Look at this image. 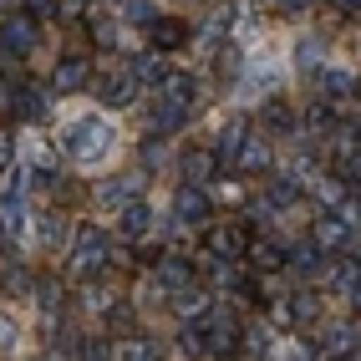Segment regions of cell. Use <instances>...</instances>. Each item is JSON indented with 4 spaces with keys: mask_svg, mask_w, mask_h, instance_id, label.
<instances>
[{
    "mask_svg": "<svg viewBox=\"0 0 361 361\" xmlns=\"http://www.w3.org/2000/svg\"><path fill=\"white\" fill-rule=\"evenodd\" d=\"M194 77H188V71H168V77H158V107H168V112H188L194 107Z\"/></svg>",
    "mask_w": 361,
    "mask_h": 361,
    "instance_id": "4",
    "label": "cell"
},
{
    "mask_svg": "<svg viewBox=\"0 0 361 361\" xmlns=\"http://www.w3.org/2000/svg\"><path fill=\"white\" fill-rule=\"evenodd\" d=\"M123 20H133V26H153L158 6H153V0H123Z\"/></svg>",
    "mask_w": 361,
    "mask_h": 361,
    "instance_id": "21",
    "label": "cell"
},
{
    "mask_svg": "<svg viewBox=\"0 0 361 361\" xmlns=\"http://www.w3.org/2000/svg\"><path fill=\"white\" fill-rule=\"evenodd\" d=\"M336 11H341V16H356V11H361V0H336Z\"/></svg>",
    "mask_w": 361,
    "mask_h": 361,
    "instance_id": "37",
    "label": "cell"
},
{
    "mask_svg": "<svg viewBox=\"0 0 361 361\" xmlns=\"http://www.w3.org/2000/svg\"><path fill=\"white\" fill-rule=\"evenodd\" d=\"M295 199H300V183H295V178H275V183H270V204H275V209H290Z\"/></svg>",
    "mask_w": 361,
    "mask_h": 361,
    "instance_id": "27",
    "label": "cell"
},
{
    "mask_svg": "<svg viewBox=\"0 0 361 361\" xmlns=\"http://www.w3.org/2000/svg\"><path fill=\"white\" fill-rule=\"evenodd\" d=\"M97 194L107 199V204H128L133 194H137V178H112V183H102Z\"/></svg>",
    "mask_w": 361,
    "mask_h": 361,
    "instance_id": "26",
    "label": "cell"
},
{
    "mask_svg": "<svg viewBox=\"0 0 361 361\" xmlns=\"http://www.w3.org/2000/svg\"><path fill=\"white\" fill-rule=\"evenodd\" d=\"M275 6H280L285 16H305V6H310V0H275Z\"/></svg>",
    "mask_w": 361,
    "mask_h": 361,
    "instance_id": "34",
    "label": "cell"
},
{
    "mask_svg": "<svg viewBox=\"0 0 361 361\" xmlns=\"http://www.w3.org/2000/svg\"><path fill=\"white\" fill-rule=\"evenodd\" d=\"M178 351H183V356H204V331L188 326V331L178 336Z\"/></svg>",
    "mask_w": 361,
    "mask_h": 361,
    "instance_id": "31",
    "label": "cell"
},
{
    "mask_svg": "<svg viewBox=\"0 0 361 361\" xmlns=\"http://www.w3.org/2000/svg\"><path fill=\"white\" fill-rule=\"evenodd\" d=\"M204 331V351H214V356H234L239 351V321L229 316V310H214L209 316V326H199Z\"/></svg>",
    "mask_w": 361,
    "mask_h": 361,
    "instance_id": "3",
    "label": "cell"
},
{
    "mask_svg": "<svg viewBox=\"0 0 361 361\" xmlns=\"http://www.w3.org/2000/svg\"><path fill=\"white\" fill-rule=\"evenodd\" d=\"M173 214H178L183 224H204V219H209V194H204V188H194V183H183L178 194H173Z\"/></svg>",
    "mask_w": 361,
    "mask_h": 361,
    "instance_id": "7",
    "label": "cell"
},
{
    "mask_svg": "<svg viewBox=\"0 0 361 361\" xmlns=\"http://www.w3.org/2000/svg\"><path fill=\"white\" fill-rule=\"evenodd\" d=\"M326 351L331 356H356V326H331L326 331Z\"/></svg>",
    "mask_w": 361,
    "mask_h": 361,
    "instance_id": "16",
    "label": "cell"
},
{
    "mask_svg": "<svg viewBox=\"0 0 361 361\" xmlns=\"http://www.w3.org/2000/svg\"><path fill=\"white\" fill-rule=\"evenodd\" d=\"M245 250H250L255 270H280V264H285V250L280 245H245Z\"/></svg>",
    "mask_w": 361,
    "mask_h": 361,
    "instance_id": "19",
    "label": "cell"
},
{
    "mask_svg": "<svg viewBox=\"0 0 361 361\" xmlns=\"http://www.w3.org/2000/svg\"><path fill=\"white\" fill-rule=\"evenodd\" d=\"M128 77H133V82H142V77H148V82H158V77H163V61H158V56H137Z\"/></svg>",
    "mask_w": 361,
    "mask_h": 361,
    "instance_id": "29",
    "label": "cell"
},
{
    "mask_svg": "<svg viewBox=\"0 0 361 361\" xmlns=\"http://www.w3.org/2000/svg\"><path fill=\"white\" fill-rule=\"evenodd\" d=\"M295 66H300V71L321 66V41H316V36H300V41H295Z\"/></svg>",
    "mask_w": 361,
    "mask_h": 361,
    "instance_id": "28",
    "label": "cell"
},
{
    "mask_svg": "<svg viewBox=\"0 0 361 361\" xmlns=\"http://www.w3.org/2000/svg\"><path fill=\"white\" fill-rule=\"evenodd\" d=\"M0 346H16V321L0 316Z\"/></svg>",
    "mask_w": 361,
    "mask_h": 361,
    "instance_id": "35",
    "label": "cell"
},
{
    "mask_svg": "<svg viewBox=\"0 0 361 361\" xmlns=\"http://www.w3.org/2000/svg\"><path fill=\"white\" fill-rule=\"evenodd\" d=\"M41 234H46V245H61V239H66L61 214H46V219H41Z\"/></svg>",
    "mask_w": 361,
    "mask_h": 361,
    "instance_id": "32",
    "label": "cell"
},
{
    "mask_svg": "<svg viewBox=\"0 0 361 361\" xmlns=\"http://www.w3.org/2000/svg\"><path fill=\"white\" fill-rule=\"evenodd\" d=\"M158 275H163V285H173V290H188V285H194V270H188L183 259H163Z\"/></svg>",
    "mask_w": 361,
    "mask_h": 361,
    "instance_id": "18",
    "label": "cell"
},
{
    "mask_svg": "<svg viewBox=\"0 0 361 361\" xmlns=\"http://www.w3.org/2000/svg\"><path fill=\"white\" fill-rule=\"evenodd\" d=\"M112 137L117 133L102 123V117H77V123H66V133H61V153L71 163H102L112 153Z\"/></svg>",
    "mask_w": 361,
    "mask_h": 361,
    "instance_id": "1",
    "label": "cell"
},
{
    "mask_svg": "<svg viewBox=\"0 0 361 361\" xmlns=\"http://www.w3.org/2000/svg\"><path fill=\"white\" fill-rule=\"evenodd\" d=\"M239 142H245V123L234 117V123L219 133V148H214V158H234V153H239Z\"/></svg>",
    "mask_w": 361,
    "mask_h": 361,
    "instance_id": "24",
    "label": "cell"
},
{
    "mask_svg": "<svg viewBox=\"0 0 361 361\" xmlns=\"http://www.w3.org/2000/svg\"><path fill=\"white\" fill-rule=\"evenodd\" d=\"M234 158L245 163V168H270V153H264V142H259V137H245Z\"/></svg>",
    "mask_w": 361,
    "mask_h": 361,
    "instance_id": "22",
    "label": "cell"
},
{
    "mask_svg": "<svg viewBox=\"0 0 361 361\" xmlns=\"http://www.w3.org/2000/svg\"><path fill=\"white\" fill-rule=\"evenodd\" d=\"M87 77H92L87 56H61V61H56V71H51V92H77Z\"/></svg>",
    "mask_w": 361,
    "mask_h": 361,
    "instance_id": "8",
    "label": "cell"
},
{
    "mask_svg": "<svg viewBox=\"0 0 361 361\" xmlns=\"http://www.w3.org/2000/svg\"><path fill=\"white\" fill-rule=\"evenodd\" d=\"M148 229H153V209L133 199V204L123 209V234H133V239H137V234H148Z\"/></svg>",
    "mask_w": 361,
    "mask_h": 361,
    "instance_id": "15",
    "label": "cell"
},
{
    "mask_svg": "<svg viewBox=\"0 0 361 361\" xmlns=\"http://www.w3.org/2000/svg\"><path fill=\"white\" fill-rule=\"evenodd\" d=\"M11 6H16V0H0V11H11Z\"/></svg>",
    "mask_w": 361,
    "mask_h": 361,
    "instance_id": "38",
    "label": "cell"
},
{
    "mask_svg": "<svg viewBox=\"0 0 361 361\" xmlns=\"http://www.w3.org/2000/svg\"><path fill=\"white\" fill-rule=\"evenodd\" d=\"M0 224L20 229V183H6V194H0Z\"/></svg>",
    "mask_w": 361,
    "mask_h": 361,
    "instance_id": "17",
    "label": "cell"
},
{
    "mask_svg": "<svg viewBox=\"0 0 361 361\" xmlns=\"http://www.w3.org/2000/svg\"><path fill=\"white\" fill-rule=\"evenodd\" d=\"M285 264H295L300 275H310V270H321V250L305 239V245H295V250H290V259H285Z\"/></svg>",
    "mask_w": 361,
    "mask_h": 361,
    "instance_id": "23",
    "label": "cell"
},
{
    "mask_svg": "<svg viewBox=\"0 0 361 361\" xmlns=\"http://www.w3.org/2000/svg\"><path fill=\"white\" fill-rule=\"evenodd\" d=\"M31 46H36V20L11 16V20H6V51L20 56V51H31Z\"/></svg>",
    "mask_w": 361,
    "mask_h": 361,
    "instance_id": "11",
    "label": "cell"
},
{
    "mask_svg": "<svg viewBox=\"0 0 361 361\" xmlns=\"http://www.w3.org/2000/svg\"><path fill=\"white\" fill-rule=\"evenodd\" d=\"M326 102H341L346 97V92H356V77H351V71H326Z\"/></svg>",
    "mask_w": 361,
    "mask_h": 361,
    "instance_id": "20",
    "label": "cell"
},
{
    "mask_svg": "<svg viewBox=\"0 0 361 361\" xmlns=\"http://www.w3.org/2000/svg\"><path fill=\"white\" fill-rule=\"evenodd\" d=\"M26 6H31L36 16H56V0H26Z\"/></svg>",
    "mask_w": 361,
    "mask_h": 361,
    "instance_id": "36",
    "label": "cell"
},
{
    "mask_svg": "<svg viewBox=\"0 0 361 361\" xmlns=\"http://www.w3.org/2000/svg\"><path fill=\"white\" fill-rule=\"evenodd\" d=\"M82 361H112L107 341H87V346H82Z\"/></svg>",
    "mask_w": 361,
    "mask_h": 361,
    "instance_id": "33",
    "label": "cell"
},
{
    "mask_svg": "<svg viewBox=\"0 0 361 361\" xmlns=\"http://www.w3.org/2000/svg\"><path fill=\"white\" fill-rule=\"evenodd\" d=\"M107 264V234L97 224H82L77 229V250H71V270L77 275H97Z\"/></svg>",
    "mask_w": 361,
    "mask_h": 361,
    "instance_id": "2",
    "label": "cell"
},
{
    "mask_svg": "<svg viewBox=\"0 0 361 361\" xmlns=\"http://www.w3.org/2000/svg\"><path fill=\"white\" fill-rule=\"evenodd\" d=\"M245 245H250V239H245V229H239V224H219V229H209V259H239V255H245Z\"/></svg>",
    "mask_w": 361,
    "mask_h": 361,
    "instance_id": "6",
    "label": "cell"
},
{
    "mask_svg": "<svg viewBox=\"0 0 361 361\" xmlns=\"http://www.w3.org/2000/svg\"><path fill=\"white\" fill-rule=\"evenodd\" d=\"M173 310H178L183 321H188V316L199 321V316H209V295L199 290V285H188V290H173Z\"/></svg>",
    "mask_w": 361,
    "mask_h": 361,
    "instance_id": "13",
    "label": "cell"
},
{
    "mask_svg": "<svg viewBox=\"0 0 361 361\" xmlns=\"http://www.w3.org/2000/svg\"><path fill=\"white\" fill-rule=\"evenodd\" d=\"M310 245L316 250H356V229H346L341 224V214H321L316 219V229H310Z\"/></svg>",
    "mask_w": 361,
    "mask_h": 361,
    "instance_id": "5",
    "label": "cell"
},
{
    "mask_svg": "<svg viewBox=\"0 0 361 361\" xmlns=\"http://www.w3.org/2000/svg\"><path fill=\"white\" fill-rule=\"evenodd\" d=\"M123 361H158V346L137 336V341H128V346H123Z\"/></svg>",
    "mask_w": 361,
    "mask_h": 361,
    "instance_id": "30",
    "label": "cell"
},
{
    "mask_svg": "<svg viewBox=\"0 0 361 361\" xmlns=\"http://www.w3.org/2000/svg\"><path fill=\"white\" fill-rule=\"evenodd\" d=\"M97 92H102V102H107V107H133V102H137V82L128 77V71H117V77H102Z\"/></svg>",
    "mask_w": 361,
    "mask_h": 361,
    "instance_id": "10",
    "label": "cell"
},
{
    "mask_svg": "<svg viewBox=\"0 0 361 361\" xmlns=\"http://www.w3.org/2000/svg\"><path fill=\"white\" fill-rule=\"evenodd\" d=\"M264 123H270L275 133H290V128H295V117H290V107H285L280 97H270V102H264Z\"/></svg>",
    "mask_w": 361,
    "mask_h": 361,
    "instance_id": "25",
    "label": "cell"
},
{
    "mask_svg": "<svg viewBox=\"0 0 361 361\" xmlns=\"http://www.w3.org/2000/svg\"><path fill=\"white\" fill-rule=\"evenodd\" d=\"M11 107L20 112V117H31V123H36V117H46V92L41 87H16V97H11Z\"/></svg>",
    "mask_w": 361,
    "mask_h": 361,
    "instance_id": "12",
    "label": "cell"
},
{
    "mask_svg": "<svg viewBox=\"0 0 361 361\" xmlns=\"http://www.w3.org/2000/svg\"><path fill=\"white\" fill-rule=\"evenodd\" d=\"M148 36H153V46H158V51H178V46L188 41V26H183L178 16H158L153 26H148Z\"/></svg>",
    "mask_w": 361,
    "mask_h": 361,
    "instance_id": "9",
    "label": "cell"
},
{
    "mask_svg": "<svg viewBox=\"0 0 361 361\" xmlns=\"http://www.w3.org/2000/svg\"><path fill=\"white\" fill-rule=\"evenodd\" d=\"M214 168H219V158H214L209 148H194V153L183 158V173H188V183H194V188H199L204 178H214Z\"/></svg>",
    "mask_w": 361,
    "mask_h": 361,
    "instance_id": "14",
    "label": "cell"
}]
</instances>
